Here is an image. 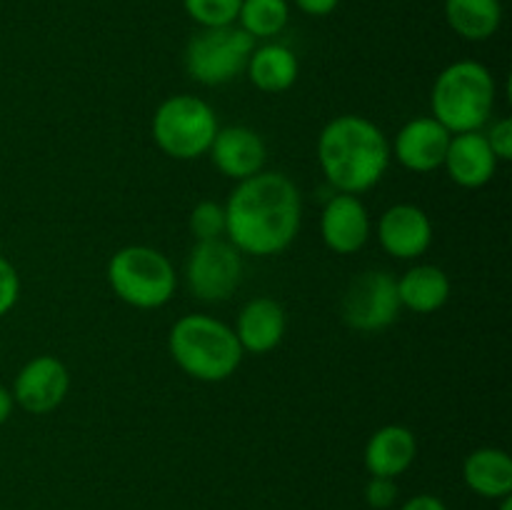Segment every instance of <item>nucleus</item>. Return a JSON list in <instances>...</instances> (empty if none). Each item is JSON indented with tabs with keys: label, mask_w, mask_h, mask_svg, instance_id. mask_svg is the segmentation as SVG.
Segmentation results:
<instances>
[{
	"label": "nucleus",
	"mask_w": 512,
	"mask_h": 510,
	"mask_svg": "<svg viewBox=\"0 0 512 510\" xmlns=\"http://www.w3.org/2000/svg\"><path fill=\"white\" fill-rule=\"evenodd\" d=\"M225 238L245 255L270 258L293 245L303 225V195L285 173L260 170L225 200Z\"/></svg>",
	"instance_id": "1"
},
{
	"label": "nucleus",
	"mask_w": 512,
	"mask_h": 510,
	"mask_svg": "<svg viewBox=\"0 0 512 510\" xmlns=\"http://www.w3.org/2000/svg\"><path fill=\"white\" fill-rule=\"evenodd\" d=\"M390 140L365 115L343 113L318 135V163L330 188L360 195L375 188L390 168Z\"/></svg>",
	"instance_id": "2"
},
{
	"label": "nucleus",
	"mask_w": 512,
	"mask_h": 510,
	"mask_svg": "<svg viewBox=\"0 0 512 510\" xmlns=\"http://www.w3.org/2000/svg\"><path fill=\"white\" fill-rule=\"evenodd\" d=\"M168 350L173 363L200 383L233 378L245 358L235 330L205 313H188L175 320L168 333Z\"/></svg>",
	"instance_id": "3"
},
{
	"label": "nucleus",
	"mask_w": 512,
	"mask_h": 510,
	"mask_svg": "<svg viewBox=\"0 0 512 510\" xmlns=\"http://www.w3.org/2000/svg\"><path fill=\"white\" fill-rule=\"evenodd\" d=\"M498 83L488 65L478 60H455L440 70L430 90L433 118L450 135L483 130L495 110Z\"/></svg>",
	"instance_id": "4"
},
{
	"label": "nucleus",
	"mask_w": 512,
	"mask_h": 510,
	"mask_svg": "<svg viewBox=\"0 0 512 510\" xmlns=\"http://www.w3.org/2000/svg\"><path fill=\"white\" fill-rule=\"evenodd\" d=\"M105 275L113 293L138 310L163 308L178 288V275L170 258L150 245H125L115 250Z\"/></svg>",
	"instance_id": "5"
},
{
	"label": "nucleus",
	"mask_w": 512,
	"mask_h": 510,
	"mask_svg": "<svg viewBox=\"0 0 512 510\" xmlns=\"http://www.w3.org/2000/svg\"><path fill=\"white\" fill-rule=\"evenodd\" d=\"M218 128L213 105L190 93L165 98L150 123L155 145L173 160H198L208 155Z\"/></svg>",
	"instance_id": "6"
},
{
	"label": "nucleus",
	"mask_w": 512,
	"mask_h": 510,
	"mask_svg": "<svg viewBox=\"0 0 512 510\" xmlns=\"http://www.w3.org/2000/svg\"><path fill=\"white\" fill-rule=\"evenodd\" d=\"M255 38H250L240 25L223 28H200L185 45L183 63L190 78L200 85H225L245 73Z\"/></svg>",
	"instance_id": "7"
},
{
	"label": "nucleus",
	"mask_w": 512,
	"mask_h": 510,
	"mask_svg": "<svg viewBox=\"0 0 512 510\" xmlns=\"http://www.w3.org/2000/svg\"><path fill=\"white\" fill-rule=\"evenodd\" d=\"M243 280V253L228 238L195 240L185 260V283L205 303H223Z\"/></svg>",
	"instance_id": "8"
},
{
	"label": "nucleus",
	"mask_w": 512,
	"mask_h": 510,
	"mask_svg": "<svg viewBox=\"0 0 512 510\" xmlns=\"http://www.w3.org/2000/svg\"><path fill=\"white\" fill-rule=\"evenodd\" d=\"M398 283L388 270H363L348 283L343 295V320L358 333H378L398 320Z\"/></svg>",
	"instance_id": "9"
},
{
	"label": "nucleus",
	"mask_w": 512,
	"mask_h": 510,
	"mask_svg": "<svg viewBox=\"0 0 512 510\" xmlns=\"http://www.w3.org/2000/svg\"><path fill=\"white\" fill-rule=\"evenodd\" d=\"M70 390L68 365L55 355H35L13 380V400L30 415L53 413Z\"/></svg>",
	"instance_id": "10"
},
{
	"label": "nucleus",
	"mask_w": 512,
	"mask_h": 510,
	"mask_svg": "<svg viewBox=\"0 0 512 510\" xmlns=\"http://www.w3.org/2000/svg\"><path fill=\"white\" fill-rule=\"evenodd\" d=\"M450 138L453 135L433 115H420V118L408 120L395 133V140L390 143V155L410 173H433V170L443 168Z\"/></svg>",
	"instance_id": "11"
},
{
	"label": "nucleus",
	"mask_w": 512,
	"mask_h": 510,
	"mask_svg": "<svg viewBox=\"0 0 512 510\" xmlns=\"http://www.w3.org/2000/svg\"><path fill=\"white\" fill-rule=\"evenodd\" d=\"M370 213L358 195L335 193L320 213V238L338 255H353L370 240Z\"/></svg>",
	"instance_id": "12"
},
{
	"label": "nucleus",
	"mask_w": 512,
	"mask_h": 510,
	"mask_svg": "<svg viewBox=\"0 0 512 510\" xmlns=\"http://www.w3.org/2000/svg\"><path fill=\"white\" fill-rule=\"evenodd\" d=\"M378 240L393 258L415 260L433 245V220L420 205L395 203L380 215Z\"/></svg>",
	"instance_id": "13"
},
{
	"label": "nucleus",
	"mask_w": 512,
	"mask_h": 510,
	"mask_svg": "<svg viewBox=\"0 0 512 510\" xmlns=\"http://www.w3.org/2000/svg\"><path fill=\"white\" fill-rule=\"evenodd\" d=\"M208 155L220 175L240 183L265 168L268 148L258 130L248 125H228V128H218Z\"/></svg>",
	"instance_id": "14"
},
{
	"label": "nucleus",
	"mask_w": 512,
	"mask_h": 510,
	"mask_svg": "<svg viewBox=\"0 0 512 510\" xmlns=\"http://www.w3.org/2000/svg\"><path fill=\"white\" fill-rule=\"evenodd\" d=\"M498 165V158L490 150L483 130L453 135L443 160V168L448 170L450 180L468 190H478L488 185L498 173Z\"/></svg>",
	"instance_id": "15"
},
{
	"label": "nucleus",
	"mask_w": 512,
	"mask_h": 510,
	"mask_svg": "<svg viewBox=\"0 0 512 510\" xmlns=\"http://www.w3.org/2000/svg\"><path fill=\"white\" fill-rule=\"evenodd\" d=\"M233 330L243 353L265 355L283 343L288 318L278 300L253 298L240 308Z\"/></svg>",
	"instance_id": "16"
},
{
	"label": "nucleus",
	"mask_w": 512,
	"mask_h": 510,
	"mask_svg": "<svg viewBox=\"0 0 512 510\" xmlns=\"http://www.w3.org/2000/svg\"><path fill=\"white\" fill-rule=\"evenodd\" d=\"M418 458V438L408 425L390 423L375 430L363 450L365 470L375 478H398Z\"/></svg>",
	"instance_id": "17"
},
{
	"label": "nucleus",
	"mask_w": 512,
	"mask_h": 510,
	"mask_svg": "<svg viewBox=\"0 0 512 510\" xmlns=\"http://www.w3.org/2000/svg\"><path fill=\"white\" fill-rule=\"evenodd\" d=\"M395 283H398L400 305L420 315L438 313L450 300V293H453V283H450L448 273L438 265L428 263L413 265L400 278H395Z\"/></svg>",
	"instance_id": "18"
},
{
	"label": "nucleus",
	"mask_w": 512,
	"mask_h": 510,
	"mask_svg": "<svg viewBox=\"0 0 512 510\" xmlns=\"http://www.w3.org/2000/svg\"><path fill=\"white\" fill-rule=\"evenodd\" d=\"M300 63L298 55L283 43H265L255 45L250 53L248 65H245V75L250 83L260 90V93L278 95L293 88L298 80Z\"/></svg>",
	"instance_id": "19"
},
{
	"label": "nucleus",
	"mask_w": 512,
	"mask_h": 510,
	"mask_svg": "<svg viewBox=\"0 0 512 510\" xmlns=\"http://www.w3.org/2000/svg\"><path fill=\"white\" fill-rule=\"evenodd\" d=\"M463 480L475 495L503 500L512 493V458L503 448H478L463 460Z\"/></svg>",
	"instance_id": "20"
},
{
	"label": "nucleus",
	"mask_w": 512,
	"mask_h": 510,
	"mask_svg": "<svg viewBox=\"0 0 512 510\" xmlns=\"http://www.w3.org/2000/svg\"><path fill=\"white\" fill-rule=\"evenodd\" d=\"M445 20L465 40H488L503 23L500 0H445Z\"/></svg>",
	"instance_id": "21"
},
{
	"label": "nucleus",
	"mask_w": 512,
	"mask_h": 510,
	"mask_svg": "<svg viewBox=\"0 0 512 510\" xmlns=\"http://www.w3.org/2000/svg\"><path fill=\"white\" fill-rule=\"evenodd\" d=\"M290 20L288 0H243L238 25L250 38H273L283 33Z\"/></svg>",
	"instance_id": "22"
},
{
	"label": "nucleus",
	"mask_w": 512,
	"mask_h": 510,
	"mask_svg": "<svg viewBox=\"0 0 512 510\" xmlns=\"http://www.w3.org/2000/svg\"><path fill=\"white\" fill-rule=\"evenodd\" d=\"M240 3L243 0H183V8L200 28H223L238 23Z\"/></svg>",
	"instance_id": "23"
},
{
	"label": "nucleus",
	"mask_w": 512,
	"mask_h": 510,
	"mask_svg": "<svg viewBox=\"0 0 512 510\" xmlns=\"http://www.w3.org/2000/svg\"><path fill=\"white\" fill-rule=\"evenodd\" d=\"M188 228L195 240L225 238V205L215 200H200L188 215Z\"/></svg>",
	"instance_id": "24"
},
{
	"label": "nucleus",
	"mask_w": 512,
	"mask_h": 510,
	"mask_svg": "<svg viewBox=\"0 0 512 510\" xmlns=\"http://www.w3.org/2000/svg\"><path fill=\"white\" fill-rule=\"evenodd\" d=\"M20 298V275L5 255H0V318L15 308Z\"/></svg>",
	"instance_id": "25"
},
{
	"label": "nucleus",
	"mask_w": 512,
	"mask_h": 510,
	"mask_svg": "<svg viewBox=\"0 0 512 510\" xmlns=\"http://www.w3.org/2000/svg\"><path fill=\"white\" fill-rule=\"evenodd\" d=\"M485 138H488V145L495 153V158H498V163H508V160H512V120L508 115L488 123Z\"/></svg>",
	"instance_id": "26"
},
{
	"label": "nucleus",
	"mask_w": 512,
	"mask_h": 510,
	"mask_svg": "<svg viewBox=\"0 0 512 510\" xmlns=\"http://www.w3.org/2000/svg\"><path fill=\"white\" fill-rule=\"evenodd\" d=\"M365 503L373 510H388L393 508V503L398 500V485L393 478H375L370 475V480L365 483Z\"/></svg>",
	"instance_id": "27"
},
{
	"label": "nucleus",
	"mask_w": 512,
	"mask_h": 510,
	"mask_svg": "<svg viewBox=\"0 0 512 510\" xmlns=\"http://www.w3.org/2000/svg\"><path fill=\"white\" fill-rule=\"evenodd\" d=\"M295 8L305 15H313V18H323L330 15L340 5V0H293Z\"/></svg>",
	"instance_id": "28"
},
{
	"label": "nucleus",
	"mask_w": 512,
	"mask_h": 510,
	"mask_svg": "<svg viewBox=\"0 0 512 510\" xmlns=\"http://www.w3.org/2000/svg\"><path fill=\"white\" fill-rule=\"evenodd\" d=\"M400 510H448V505L438 498V495H430V493H418L413 498L405 500L400 505Z\"/></svg>",
	"instance_id": "29"
},
{
	"label": "nucleus",
	"mask_w": 512,
	"mask_h": 510,
	"mask_svg": "<svg viewBox=\"0 0 512 510\" xmlns=\"http://www.w3.org/2000/svg\"><path fill=\"white\" fill-rule=\"evenodd\" d=\"M13 408H15L13 393H10L5 385H0V425L8 423L10 415H13Z\"/></svg>",
	"instance_id": "30"
},
{
	"label": "nucleus",
	"mask_w": 512,
	"mask_h": 510,
	"mask_svg": "<svg viewBox=\"0 0 512 510\" xmlns=\"http://www.w3.org/2000/svg\"><path fill=\"white\" fill-rule=\"evenodd\" d=\"M498 510H512V498H510V495H508V498H503V500H500Z\"/></svg>",
	"instance_id": "31"
},
{
	"label": "nucleus",
	"mask_w": 512,
	"mask_h": 510,
	"mask_svg": "<svg viewBox=\"0 0 512 510\" xmlns=\"http://www.w3.org/2000/svg\"><path fill=\"white\" fill-rule=\"evenodd\" d=\"M0 348H3V345H0Z\"/></svg>",
	"instance_id": "32"
}]
</instances>
